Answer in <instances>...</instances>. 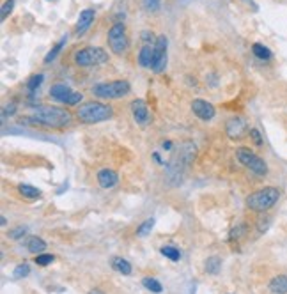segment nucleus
I'll use <instances>...</instances> for the list:
<instances>
[{"label": "nucleus", "instance_id": "obj_20", "mask_svg": "<svg viewBox=\"0 0 287 294\" xmlns=\"http://www.w3.org/2000/svg\"><path fill=\"white\" fill-rule=\"evenodd\" d=\"M66 41H67V38H66V35H64V38L60 39V41L57 43V45L53 46V48L50 50L48 53H46V57H45V64H50V62H52V60H55V57L60 53V50H62V46L66 45Z\"/></svg>", "mask_w": 287, "mask_h": 294}, {"label": "nucleus", "instance_id": "obj_16", "mask_svg": "<svg viewBox=\"0 0 287 294\" xmlns=\"http://www.w3.org/2000/svg\"><path fill=\"white\" fill-rule=\"evenodd\" d=\"M268 287L273 294H287V277L285 275H278L270 282Z\"/></svg>", "mask_w": 287, "mask_h": 294}, {"label": "nucleus", "instance_id": "obj_2", "mask_svg": "<svg viewBox=\"0 0 287 294\" xmlns=\"http://www.w3.org/2000/svg\"><path fill=\"white\" fill-rule=\"evenodd\" d=\"M114 110L110 105L98 101H89L78 106L77 117L85 124H96V123H105V121L112 119Z\"/></svg>", "mask_w": 287, "mask_h": 294}, {"label": "nucleus", "instance_id": "obj_3", "mask_svg": "<svg viewBox=\"0 0 287 294\" xmlns=\"http://www.w3.org/2000/svg\"><path fill=\"white\" fill-rule=\"evenodd\" d=\"M280 199V192L275 186H266V188H261L257 192L250 193L246 197V206L252 211H257V213H263V211H268L275 206Z\"/></svg>", "mask_w": 287, "mask_h": 294}, {"label": "nucleus", "instance_id": "obj_30", "mask_svg": "<svg viewBox=\"0 0 287 294\" xmlns=\"http://www.w3.org/2000/svg\"><path fill=\"white\" fill-rule=\"evenodd\" d=\"M14 4H16V0H6V2L2 4V20H6V18L9 16Z\"/></svg>", "mask_w": 287, "mask_h": 294}, {"label": "nucleus", "instance_id": "obj_35", "mask_svg": "<svg viewBox=\"0 0 287 294\" xmlns=\"http://www.w3.org/2000/svg\"><path fill=\"white\" fill-rule=\"evenodd\" d=\"M245 231H246V227H245V225H239V227L232 229L231 239H234V238H239V236H243V234H245Z\"/></svg>", "mask_w": 287, "mask_h": 294}, {"label": "nucleus", "instance_id": "obj_15", "mask_svg": "<svg viewBox=\"0 0 287 294\" xmlns=\"http://www.w3.org/2000/svg\"><path fill=\"white\" fill-rule=\"evenodd\" d=\"M154 59V45H144L138 52V64L142 67H151Z\"/></svg>", "mask_w": 287, "mask_h": 294}, {"label": "nucleus", "instance_id": "obj_39", "mask_svg": "<svg viewBox=\"0 0 287 294\" xmlns=\"http://www.w3.org/2000/svg\"><path fill=\"white\" fill-rule=\"evenodd\" d=\"M89 294H103V292H101V291H98V289H94V291H91Z\"/></svg>", "mask_w": 287, "mask_h": 294}, {"label": "nucleus", "instance_id": "obj_6", "mask_svg": "<svg viewBox=\"0 0 287 294\" xmlns=\"http://www.w3.org/2000/svg\"><path fill=\"white\" fill-rule=\"evenodd\" d=\"M236 158H238V161L243 165V167H246L250 172H254V174L259 175V177L268 174L266 161H264L261 156H257L256 153H252L250 149H246V147H239V149L236 151Z\"/></svg>", "mask_w": 287, "mask_h": 294}, {"label": "nucleus", "instance_id": "obj_18", "mask_svg": "<svg viewBox=\"0 0 287 294\" xmlns=\"http://www.w3.org/2000/svg\"><path fill=\"white\" fill-rule=\"evenodd\" d=\"M27 250L30 253H35V255H39V253H43L46 250V243L43 241L41 238H35V236H34V238H30L27 241Z\"/></svg>", "mask_w": 287, "mask_h": 294}, {"label": "nucleus", "instance_id": "obj_34", "mask_svg": "<svg viewBox=\"0 0 287 294\" xmlns=\"http://www.w3.org/2000/svg\"><path fill=\"white\" fill-rule=\"evenodd\" d=\"M25 232H27V229L25 227H16V229H13V231H9V238L11 239H20L21 236H25Z\"/></svg>", "mask_w": 287, "mask_h": 294}, {"label": "nucleus", "instance_id": "obj_24", "mask_svg": "<svg viewBox=\"0 0 287 294\" xmlns=\"http://www.w3.org/2000/svg\"><path fill=\"white\" fill-rule=\"evenodd\" d=\"M142 285L147 289V291H151V292H154V294H158V292L163 291V287H161L160 282H158L156 278H151V277L144 278V280H142Z\"/></svg>", "mask_w": 287, "mask_h": 294}, {"label": "nucleus", "instance_id": "obj_13", "mask_svg": "<svg viewBox=\"0 0 287 294\" xmlns=\"http://www.w3.org/2000/svg\"><path fill=\"white\" fill-rule=\"evenodd\" d=\"M71 92H73V89H71L69 85L60 84V82H59V84H53L52 87H50V98L64 105V101H66L67 96H69Z\"/></svg>", "mask_w": 287, "mask_h": 294}, {"label": "nucleus", "instance_id": "obj_27", "mask_svg": "<svg viewBox=\"0 0 287 294\" xmlns=\"http://www.w3.org/2000/svg\"><path fill=\"white\" fill-rule=\"evenodd\" d=\"M82 92H77V91H73L69 96H67V99L64 101V105H67V106H73V105H78V103L82 101Z\"/></svg>", "mask_w": 287, "mask_h": 294}, {"label": "nucleus", "instance_id": "obj_5", "mask_svg": "<svg viewBox=\"0 0 287 294\" xmlns=\"http://www.w3.org/2000/svg\"><path fill=\"white\" fill-rule=\"evenodd\" d=\"M75 64L80 67H91V66H101L109 62V53L99 46H85L78 50L73 57Z\"/></svg>", "mask_w": 287, "mask_h": 294}, {"label": "nucleus", "instance_id": "obj_22", "mask_svg": "<svg viewBox=\"0 0 287 294\" xmlns=\"http://www.w3.org/2000/svg\"><path fill=\"white\" fill-rule=\"evenodd\" d=\"M160 252H161V255H165L167 259H170V261H179L181 259V253H179V250L175 248V246H170V245H165V246H161L160 248Z\"/></svg>", "mask_w": 287, "mask_h": 294}, {"label": "nucleus", "instance_id": "obj_38", "mask_svg": "<svg viewBox=\"0 0 287 294\" xmlns=\"http://www.w3.org/2000/svg\"><path fill=\"white\" fill-rule=\"evenodd\" d=\"M170 142H165V144H163V147H165V149H170Z\"/></svg>", "mask_w": 287, "mask_h": 294}, {"label": "nucleus", "instance_id": "obj_25", "mask_svg": "<svg viewBox=\"0 0 287 294\" xmlns=\"http://www.w3.org/2000/svg\"><path fill=\"white\" fill-rule=\"evenodd\" d=\"M218 270H220V259L218 257H211V259H207L206 263V271L211 275H217Z\"/></svg>", "mask_w": 287, "mask_h": 294}, {"label": "nucleus", "instance_id": "obj_29", "mask_svg": "<svg viewBox=\"0 0 287 294\" xmlns=\"http://www.w3.org/2000/svg\"><path fill=\"white\" fill-rule=\"evenodd\" d=\"M53 261H55V257H53V255H46V253H39V255L35 257V263H38V266H48V264H52Z\"/></svg>", "mask_w": 287, "mask_h": 294}, {"label": "nucleus", "instance_id": "obj_26", "mask_svg": "<svg viewBox=\"0 0 287 294\" xmlns=\"http://www.w3.org/2000/svg\"><path fill=\"white\" fill-rule=\"evenodd\" d=\"M154 225V218H149V220H146L144 224L140 225V227L137 229V236H140V238H144V236H147L151 232V229H153Z\"/></svg>", "mask_w": 287, "mask_h": 294}, {"label": "nucleus", "instance_id": "obj_32", "mask_svg": "<svg viewBox=\"0 0 287 294\" xmlns=\"http://www.w3.org/2000/svg\"><path fill=\"white\" fill-rule=\"evenodd\" d=\"M250 137H252L254 144H256L257 147H261V145H263V137H261V131H259V130H256V128H252V130H250Z\"/></svg>", "mask_w": 287, "mask_h": 294}, {"label": "nucleus", "instance_id": "obj_17", "mask_svg": "<svg viewBox=\"0 0 287 294\" xmlns=\"http://www.w3.org/2000/svg\"><path fill=\"white\" fill-rule=\"evenodd\" d=\"M252 53H254V55H256L259 60H270L271 57H273L271 50L268 48V46L261 45V43H254V45H252Z\"/></svg>", "mask_w": 287, "mask_h": 294}, {"label": "nucleus", "instance_id": "obj_10", "mask_svg": "<svg viewBox=\"0 0 287 294\" xmlns=\"http://www.w3.org/2000/svg\"><path fill=\"white\" fill-rule=\"evenodd\" d=\"M192 110L200 121H211L214 117V114H217L214 106L209 101H206V99H193Z\"/></svg>", "mask_w": 287, "mask_h": 294}, {"label": "nucleus", "instance_id": "obj_37", "mask_svg": "<svg viewBox=\"0 0 287 294\" xmlns=\"http://www.w3.org/2000/svg\"><path fill=\"white\" fill-rule=\"evenodd\" d=\"M153 156H154V160H156L158 163H163V161H161V158H160V154H158V153H154Z\"/></svg>", "mask_w": 287, "mask_h": 294}, {"label": "nucleus", "instance_id": "obj_4", "mask_svg": "<svg viewBox=\"0 0 287 294\" xmlns=\"http://www.w3.org/2000/svg\"><path fill=\"white\" fill-rule=\"evenodd\" d=\"M92 94L99 99H119L124 98L131 92V85L126 80H116V82H105L92 87Z\"/></svg>", "mask_w": 287, "mask_h": 294}, {"label": "nucleus", "instance_id": "obj_12", "mask_svg": "<svg viewBox=\"0 0 287 294\" xmlns=\"http://www.w3.org/2000/svg\"><path fill=\"white\" fill-rule=\"evenodd\" d=\"M94 9H84L80 13V16H78V23H77V28H75V32H77V35H82L85 34V30H87L89 27L92 25V21H94Z\"/></svg>", "mask_w": 287, "mask_h": 294}, {"label": "nucleus", "instance_id": "obj_14", "mask_svg": "<svg viewBox=\"0 0 287 294\" xmlns=\"http://www.w3.org/2000/svg\"><path fill=\"white\" fill-rule=\"evenodd\" d=\"M117 181H119V175L110 168H103V170L98 172V182L101 188H112V186L117 185Z\"/></svg>", "mask_w": 287, "mask_h": 294}, {"label": "nucleus", "instance_id": "obj_28", "mask_svg": "<svg viewBox=\"0 0 287 294\" xmlns=\"http://www.w3.org/2000/svg\"><path fill=\"white\" fill-rule=\"evenodd\" d=\"M28 273H30V266H28V264H20V266H16L14 268V271H13V275L16 278L27 277Z\"/></svg>", "mask_w": 287, "mask_h": 294}, {"label": "nucleus", "instance_id": "obj_11", "mask_svg": "<svg viewBox=\"0 0 287 294\" xmlns=\"http://www.w3.org/2000/svg\"><path fill=\"white\" fill-rule=\"evenodd\" d=\"M131 114H133V119L138 124H146L149 121V110H147V105L144 99H135L131 103Z\"/></svg>", "mask_w": 287, "mask_h": 294}, {"label": "nucleus", "instance_id": "obj_1", "mask_svg": "<svg viewBox=\"0 0 287 294\" xmlns=\"http://www.w3.org/2000/svg\"><path fill=\"white\" fill-rule=\"evenodd\" d=\"M27 119L28 123L43 124L46 128H64L71 123V114L59 106H38L34 116Z\"/></svg>", "mask_w": 287, "mask_h": 294}, {"label": "nucleus", "instance_id": "obj_23", "mask_svg": "<svg viewBox=\"0 0 287 294\" xmlns=\"http://www.w3.org/2000/svg\"><path fill=\"white\" fill-rule=\"evenodd\" d=\"M18 190H20L21 195L27 197V199H39V197H41V192L30 185H20V188Z\"/></svg>", "mask_w": 287, "mask_h": 294}, {"label": "nucleus", "instance_id": "obj_36", "mask_svg": "<svg viewBox=\"0 0 287 294\" xmlns=\"http://www.w3.org/2000/svg\"><path fill=\"white\" fill-rule=\"evenodd\" d=\"M14 112H16V105H13V103H11V106H6V108H4L2 117H6L7 114H9V116H13Z\"/></svg>", "mask_w": 287, "mask_h": 294}, {"label": "nucleus", "instance_id": "obj_31", "mask_svg": "<svg viewBox=\"0 0 287 294\" xmlns=\"http://www.w3.org/2000/svg\"><path fill=\"white\" fill-rule=\"evenodd\" d=\"M140 39L144 41V45H154V43H156V39H154V34L151 30H144L142 35H140Z\"/></svg>", "mask_w": 287, "mask_h": 294}, {"label": "nucleus", "instance_id": "obj_19", "mask_svg": "<svg viewBox=\"0 0 287 294\" xmlns=\"http://www.w3.org/2000/svg\"><path fill=\"white\" fill-rule=\"evenodd\" d=\"M112 268L116 271L123 275H131V264L126 259H121V257H114L112 259Z\"/></svg>", "mask_w": 287, "mask_h": 294}, {"label": "nucleus", "instance_id": "obj_7", "mask_svg": "<svg viewBox=\"0 0 287 294\" xmlns=\"http://www.w3.org/2000/svg\"><path fill=\"white\" fill-rule=\"evenodd\" d=\"M106 41H109V46H110V50H112V53H116V55H123V53L128 50V46H130L124 23H114L112 27L109 28Z\"/></svg>", "mask_w": 287, "mask_h": 294}, {"label": "nucleus", "instance_id": "obj_21", "mask_svg": "<svg viewBox=\"0 0 287 294\" xmlns=\"http://www.w3.org/2000/svg\"><path fill=\"white\" fill-rule=\"evenodd\" d=\"M43 80H45V75H41V73L32 75V77L28 78V82H27V91L28 92H35L39 87H41Z\"/></svg>", "mask_w": 287, "mask_h": 294}, {"label": "nucleus", "instance_id": "obj_8", "mask_svg": "<svg viewBox=\"0 0 287 294\" xmlns=\"http://www.w3.org/2000/svg\"><path fill=\"white\" fill-rule=\"evenodd\" d=\"M167 38L165 35H158L156 43H154V59H153V66L151 69L154 73H161L167 67Z\"/></svg>", "mask_w": 287, "mask_h": 294}, {"label": "nucleus", "instance_id": "obj_9", "mask_svg": "<svg viewBox=\"0 0 287 294\" xmlns=\"http://www.w3.org/2000/svg\"><path fill=\"white\" fill-rule=\"evenodd\" d=\"M225 131H227L229 137L234 138V140H239V138L246 137V135L250 133L245 119H241V117H232V119H229L227 126H225Z\"/></svg>", "mask_w": 287, "mask_h": 294}, {"label": "nucleus", "instance_id": "obj_33", "mask_svg": "<svg viewBox=\"0 0 287 294\" xmlns=\"http://www.w3.org/2000/svg\"><path fill=\"white\" fill-rule=\"evenodd\" d=\"M144 7L147 11H158L160 9V0H142Z\"/></svg>", "mask_w": 287, "mask_h": 294}]
</instances>
